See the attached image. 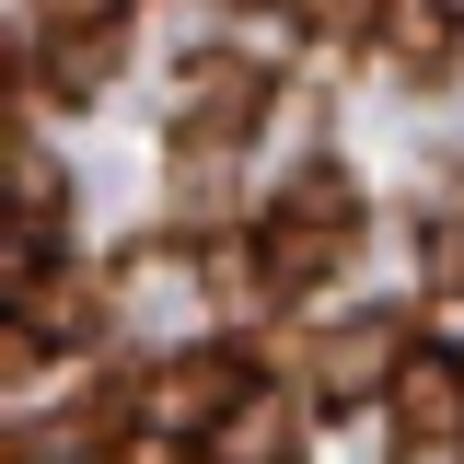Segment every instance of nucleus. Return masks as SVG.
I'll return each instance as SVG.
<instances>
[{
  "label": "nucleus",
  "mask_w": 464,
  "mask_h": 464,
  "mask_svg": "<svg viewBox=\"0 0 464 464\" xmlns=\"http://www.w3.org/2000/svg\"><path fill=\"white\" fill-rule=\"evenodd\" d=\"M418 267H430V290H464V221L430 232V256H418Z\"/></svg>",
  "instance_id": "1a4fd4ad"
},
{
  "label": "nucleus",
  "mask_w": 464,
  "mask_h": 464,
  "mask_svg": "<svg viewBox=\"0 0 464 464\" xmlns=\"http://www.w3.org/2000/svg\"><path fill=\"white\" fill-rule=\"evenodd\" d=\"M290 24H325V35H348V0H279Z\"/></svg>",
  "instance_id": "9d476101"
},
{
  "label": "nucleus",
  "mask_w": 464,
  "mask_h": 464,
  "mask_svg": "<svg viewBox=\"0 0 464 464\" xmlns=\"http://www.w3.org/2000/svg\"><path fill=\"white\" fill-rule=\"evenodd\" d=\"M256 116H267V70L198 58L174 82V151H232V140H256Z\"/></svg>",
  "instance_id": "f03ea898"
},
{
  "label": "nucleus",
  "mask_w": 464,
  "mask_h": 464,
  "mask_svg": "<svg viewBox=\"0 0 464 464\" xmlns=\"http://www.w3.org/2000/svg\"><path fill=\"white\" fill-rule=\"evenodd\" d=\"M348 244H360V186H348L337 163H314V174H290L279 209L256 221V279L267 290H314Z\"/></svg>",
  "instance_id": "f257e3e1"
},
{
  "label": "nucleus",
  "mask_w": 464,
  "mask_h": 464,
  "mask_svg": "<svg viewBox=\"0 0 464 464\" xmlns=\"http://www.w3.org/2000/svg\"><path fill=\"white\" fill-rule=\"evenodd\" d=\"M244 383H256V360H244V348H186V360H163V372H151L140 430H151V441H174V430H209V418H221Z\"/></svg>",
  "instance_id": "7ed1b4c3"
},
{
  "label": "nucleus",
  "mask_w": 464,
  "mask_h": 464,
  "mask_svg": "<svg viewBox=\"0 0 464 464\" xmlns=\"http://www.w3.org/2000/svg\"><path fill=\"white\" fill-rule=\"evenodd\" d=\"M198 464H302V395L290 383H244L198 430Z\"/></svg>",
  "instance_id": "423d86ee"
},
{
  "label": "nucleus",
  "mask_w": 464,
  "mask_h": 464,
  "mask_svg": "<svg viewBox=\"0 0 464 464\" xmlns=\"http://www.w3.org/2000/svg\"><path fill=\"white\" fill-rule=\"evenodd\" d=\"M453 24H464L453 0H383V24H372V35H383L395 58H418V70H430V58L453 47Z\"/></svg>",
  "instance_id": "0eeeda50"
},
{
  "label": "nucleus",
  "mask_w": 464,
  "mask_h": 464,
  "mask_svg": "<svg viewBox=\"0 0 464 464\" xmlns=\"http://www.w3.org/2000/svg\"><path fill=\"white\" fill-rule=\"evenodd\" d=\"M395 441H406V464L464 453V360L453 348H406V372H395Z\"/></svg>",
  "instance_id": "20e7f679"
},
{
  "label": "nucleus",
  "mask_w": 464,
  "mask_h": 464,
  "mask_svg": "<svg viewBox=\"0 0 464 464\" xmlns=\"http://www.w3.org/2000/svg\"><path fill=\"white\" fill-rule=\"evenodd\" d=\"M12 314L47 325V337H82V325L105 314V290H93V279H24V290H12Z\"/></svg>",
  "instance_id": "6e6552de"
},
{
  "label": "nucleus",
  "mask_w": 464,
  "mask_h": 464,
  "mask_svg": "<svg viewBox=\"0 0 464 464\" xmlns=\"http://www.w3.org/2000/svg\"><path fill=\"white\" fill-rule=\"evenodd\" d=\"M395 372H406V314H348L337 337L314 348V395H325V406L395 395Z\"/></svg>",
  "instance_id": "39448f33"
},
{
  "label": "nucleus",
  "mask_w": 464,
  "mask_h": 464,
  "mask_svg": "<svg viewBox=\"0 0 464 464\" xmlns=\"http://www.w3.org/2000/svg\"><path fill=\"white\" fill-rule=\"evenodd\" d=\"M453 12H464V0H453Z\"/></svg>",
  "instance_id": "9b49d317"
}]
</instances>
